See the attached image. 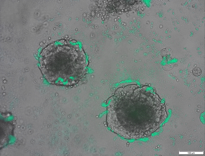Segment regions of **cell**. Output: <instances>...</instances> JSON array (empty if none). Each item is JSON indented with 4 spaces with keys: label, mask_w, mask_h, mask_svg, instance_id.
I'll return each instance as SVG.
<instances>
[{
    "label": "cell",
    "mask_w": 205,
    "mask_h": 156,
    "mask_svg": "<svg viewBox=\"0 0 205 156\" xmlns=\"http://www.w3.org/2000/svg\"><path fill=\"white\" fill-rule=\"evenodd\" d=\"M157 97L137 85L121 87L115 91L108 106L107 122L114 132L128 139L146 137L159 124Z\"/></svg>",
    "instance_id": "obj_1"
},
{
    "label": "cell",
    "mask_w": 205,
    "mask_h": 156,
    "mask_svg": "<svg viewBox=\"0 0 205 156\" xmlns=\"http://www.w3.org/2000/svg\"><path fill=\"white\" fill-rule=\"evenodd\" d=\"M40 62L44 77L49 83L57 85H76L87 72L85 54L77 45H50L42 52Z\"/></svg>",
    "instance_id": "obj_2"
},
{
    "label": "cell",
    "mask_w": 205,
    "mask_h": 156,
    "mask_svg": "<svg viewBox=\"0 0 205 156\" xmlns=\"http://www.w3.org/2000/svg\"><path fill=\"white\" fill-rule=\"evenodd\" d=\"M135 1H108L106 4L107 10L109 13H118L130 10L133 6Z\"/></svg>",
    "instance_id": "obj_3"
},
{
    "label": "cell",
    "mask_w": 205,
    "mask_h": 156,
    "mask_svg": "<svg viewBox=\"0 0 205 156\" xmlns=\"http://www.w3.org/2000/svg\"><path fill=\"white\" fill-rule=\"evenodd\" d=\"M193 73L194 75L196 76H199L201 73V71L199 68L196 67L193 69Z\"/></svg>",
    "instance_id": "obj_4"
}]
</instances>
